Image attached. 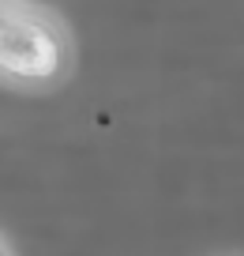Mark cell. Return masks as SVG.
<instances>
[{
    "label": "cell",
    "instance_id": "6da1fadb",
    "mask_svg": "<svg viewBox=\"0 0 244 256\" xmlns=\"http://www.w3.org/2000/svg\"><path fill=\"white\" fill-rule=\"evenodd\" d=\"M68 68V42L41 12L0 0V76L23 87L56 83Z\"/></svg>",
    "mask_w": 244,
    "mask_h": 256
}]
</instances>
